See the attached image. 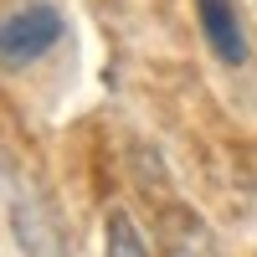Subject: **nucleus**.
Listing matches in <instances>:
<instances>
[{
  "mask_svg": "<svg viewBox=\"0 0 257 257\" xmlns=\"http://www.w3.org/2000/svg\"><path fill=\"white\" fill-rule=\"evenodd\" d=\"M62 36H67V16L57 0H16L0 11V62L6 67L41 62Z\"/></svg>",
  "mask_w": 257,
  "mask_h": 257,
  "instance_id": "f257e3e1",
  "label": "nucleus"
},
{
  "mask_svg": "<svg viewBox=\"0 0 257 257\" xmlns=\"http://www.w3.org/2000/svg\"><path fill=\"white\" fill-rule=\"evenodd\" d=\"M201 11V31L211 41V52H216L221 62H242L247 57V36H242V16L231 0H196Z\"/></svg>",
  "mask_w": 257,
  "mask_h": 257,
  "instance_id": "f03ea898",
  "label": "nucleus"
},
{
  "mask_svg": "<svg viewBox=\"0 0 257 257\" xmlns=\"http://www.w3.org/2000/svg\"><path fill=\"white\" fill-rule=\"evenodd\" d=\"M103 257H149L144 242H139V231H134V221H128L123 211L108 216V247H103Z\"/></svg>",
  "mask_w": 257,
  "mask_h": 257,
  "instance_id": "7ed1b4c3",
  "label": "nucleus"
}]
</instances>
